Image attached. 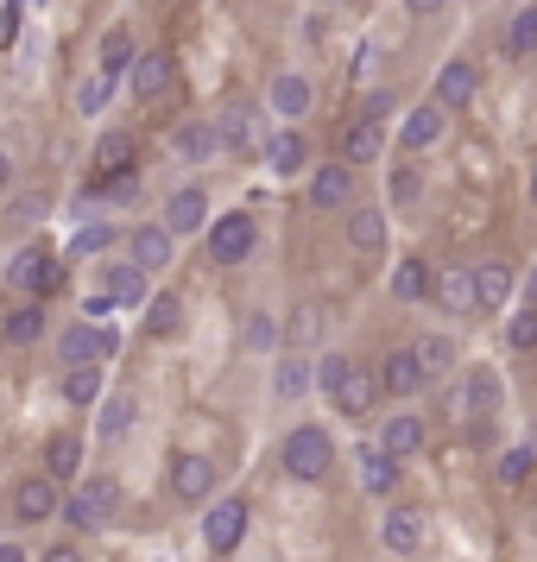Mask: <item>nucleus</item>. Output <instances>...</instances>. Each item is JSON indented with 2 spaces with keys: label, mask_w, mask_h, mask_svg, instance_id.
I'll return each mask as SVG.
<instances>
[{
  "label": "nucleus",
  "mask_w": 537,
  "mask_h": 562,
  "mask_svg": "<svg viewBox=\"0 0 537 562\" xmlns=\"http://www.w3.org/2000/svg\"><path fill=\"white\" fill-rule=\"evenodd\" d=\"M279 468L291 474V481H323L335 468V442L323 424H298V430L284 436V449H279Z\"/></svg>",
  "instance_id": "1"
},
{
  "label": "nucleus",
  "mask_w": 537,
  "mask_h": 562,
  "mask_svg": "<svg viewBox=\"0 0 537 562\" xmlns=\"http://www.w3.org/2000/svg\"><path fill=\"white\" fill-rule=\"evenodd\" d=\"M121 355V335L108 323H77V329L57 335V360L64 367H96V360H114Z\"/></svg>",
  "instance_id": "2"
},
{
  "label": "nucleus",
  "mask_w": 537,
  "mask_h": 562,
  "mask_svg": "<svg viewBox=\"0 0 537 562\" xmlns=\"http://www.w3.org/2000/svg\"><path fill=\"white\" fill-rule=\"evenodd\" d=\"M254 234H259V222L254 215H209V259L215 266H240V259L254 254Z\"/></svg>",
  "instance_id": "3"
},
{
  "label": "nucleus",
  "mask_w": 537,
  "mask_h": 562,
  "mask_svg": "<svg viewBox=\"0 0 537 562\" xmlns=\"http://www.w3.org/2000/svg\"><path fill=\"white\" fill-rule=\"evenodd\" d=\"M7 284H20L32 297H52L57 284H64V272H57V259L45 247H20V254L7 259Z\"/></svg>",
  "instance_id": "4"
},
{
  "label": "nucleus",
  "mask_w": 537,
  "mask_h": 562,
  "mask_svg": "<svg viewBox=\"0 0 537 562\" xmlns=\"http://www.w3.org/2000/svg\"><path fill=\"white\" fill-rule=\"evenodd\" d=\"M64 518L77 525V531H102L108 518H114V481H82L70 499H64Z\"/></svg>",
  "instance_id": "5"
},
{
  "label": "nucleus",
  "mask_w": 537,
  "mask_h": 562,
  "mask_svg": "<svg viewBox=\"0 0 537 562\" xmlns=\"http://www.w3.org/2000/svg\"><path fill=\"white\" fill-rule=\"evenodd\" d=\"M240 537H247V499H215L209 518H203V543L215 550V557H228Z\"/></svg>",
  "instance_id": "6"
},
{
  "label": "nucleus",
  "mask_w": 537,
  "mask_h": 562,
  "mask_svg": "<svg viewBox=\"0 0 537 562\" xmlns=\"http://www.w3.org/2000/svg\"><path fill=\"white\" fill-rule=\"evenodd\" d=\"M493 411H500V373L493 367H468V380H461V417L481 430Z\"/></svg>",
  "instance_id": "7"
},
{
  "label": "nucleus",
  "mask_w": 537,
  "mask_h": 562,
  "mask_svg": "<svg viewBox=\"0 0 537 562\" xmlns=\"http://www.w3.org/2000/svg\"><path fill=\"white\" fill-rule=\"evenodd\" d=\"M443 133H449V108L424 102V108H411V114H405V127H399V146H405V158H411V153H424V146H436Z\"/></svg>",
  "instance_id": "8"
},
{
  "label": "nucleus",
  "mask_w": 537,
  "mask_h": 562,
  "mask_svg": "<svg viewBox=\"0 0 537 562\" xmlns=\"http://www.w3.org/2000/svg\"><path fill=\"white\" fill-rule=\"evenodd\" d=\"M171 493L190 499V506H203L209 493H215V461L209 456H178L171 461Z\"/></svg>",
  "instance_id": "9"
},
{
  "label": "nucleus",
  "mask_w": 537,
  "mask_h": 562,
  "mask_svg": "<svg viewBox=\"0 0 537 562\" xmlns=\"http://www.w3.org/2000/svg\"><path fill=\"white\" fill-rule=\"evenodd\" d=\"M380 543L392 550V557H411V550L424 543V512L417 506H392L380 518Z\"/></svg>",
  "instance_id": "10"
},
{
  "label": "nucleus",
  "mask_w": 537,
  "mask_h": 562,
  "mask_svg": "<svg viewBox=\"0 0 537 562\" xmlns=\"http://www.w3.org/2000/svg\"><path fill=\"white\" fill-rule=\"evenodd\" d=\"M424 367H417V355L411 348H392V355L380 360V392H392V398H411V392H424Z\"/></svg>",
  "instance_id": "11"
},
{
  "label": "nucleus",
  "mask_w": 537,
  "mask_h": 562,
  "mask_svg": "<svg viewBox=\"0 0 537 562\" xmlns=\"http://www.w3.org/2000/svg\"><path fill=\"white\" fill-rule=\"evenodd\" d=\"M474 89H481V70L461 64V57H449V64L436 70V108H468L474 102Z\"/></svg>",
  "instance_id": "12"
},
{
  "label": "nucleus",
  "mask_w": 537,
  "mask_h": 562,
  "mask_svg": "<svg viewBox=\"0 0 537 562\" xmlns=\"http://www.w3.org/2000/svg\"><path fill=\"white\" fill-rule=\"evenodd\" d=\"M203 228H209V196L203 190H178L165 203V234L178 240V234H203Z\"/></svg>",
  "instance_id": "13"
},
{
  "label": "nucleus",
  "mask_w": 537,
  "mask_h": 562,
  "mask_svg": "<svg viewBox=\"0 0 537 562\" xmlns=\"http://www.w3.org/2000/svg\"><path fill=\"white\" fill-rule=\"evenodd\" d=\"M355 196V171L335 158V165H323V171H310V209H342Z\"/></svg>",
  "instance_id": "14"
},
{
  "label": "nucleus",
  "mask_w": 537,
  "mask_h": 562,
  "mask_svg": "<svg viewBox=\"0 0 537 562\" xmlns=\"http://www.w3.org/2000/svg\"><path fill=\"white\" fill-rule=\"evenodd\" d=\"M380 153H385L380 121H348V127H342V165H348V171H355V165H373Z\"/></svg>",
  "instance_id": "15"
},
{
  "label": "nucleus",
  "mask_w": 537,
  "mask_h": 562,
  "mask_svg": "<svg viewBox=\"0 0 537 562\" xmlns=\"http://www.w3.org/2000/svg\"><path fill=\"white\" fill-rule=\"evenodd\" d=\"M380 449H385L392 461L417 456V449H424V417H417V411H399V417H385V436H380Z\"/></svg>",
  "instance_id": "16"
},
{
  "label": "nucleus",
  "mask_w": 537,
  "mask_h": 562,
  "mask_svg": "<svg viewBox=\"0 0 537 562\" xmlns=\"http://www.w3.org/2000/svg\"><path fill=\"white\" fill-rule=\"evenodd\" d=\"M96 297H102L108 310L114 304H146V272H139V266H108V279H102V291H96Z\"/></svg>",
  "instance_id": "17"
},
{
  "label": "nucleus",
  "mask_w": 537,
  "mask_h": 562,
  "mask_svg": "<svg viewBox=\"0 0 537 562\" xmlns=\"http://www.w3.org/2000/svg\"><path fill=\"white\" fill-rule=\"evenodd\" d=\"M329 398H335V411H342V417H367V411H373V398H380V380L348 367V380L335 385Z\"/></svg>",
  "instance_id": "18"
},
{
  "label": "nucleus",
  "mask_w": 537,
  "mask_h": 562,
  "mask_svg": "<svg viewBox=\"0 0 537 562\" xmlns=\"http://www.w3.org/2000/svg\"><path fill=\"white\" fill-rule=\"evenodd\" d=\"M506 297H512V266H506V259H486V266H474V304L500 310Z\"/></svg>",
  "instance_id": "19"
},
{
  "label": "nucleus",
  "mask_w": 537,
  "mask_h": 562,
  "mask_svg": "<svg viewBox=\"0 0 537 562\" xmlns=\"http://www.w3.org/2000/svg\"><path fill=\"white\" fill-rule=\"evenodd\" d=\"M165 89H171V57H165V52L133 57V95H139V102H153V95H165Z\"/></svg>",
  "instance_id": "20"
},
{
  "label": "nucleus",
  "mask_w": 537,
  "mask_h": 562,
  "mask_svg": "<svg viewBox=\"0 0 537 562\" xmlns=\"http://www.w3.org/2000/svg\"><path fill=\"white\" fill-rule=\"evenodd\" d=\"M430 291H436V279H430L424 259H399V266H392V297H399V304H424Z\"/></svg>",
  "instance_id": "21"
},
{
  "label": "nucleus",
  "mask_w": 537,
  "mask_h": 562,
  "mask_svg": "<svg viewBox=\"0 0 537 562\" xmlns=\"http://www.w3.org/2000/svg\"><path fill=\"white\" fill-rule=\"evenodd\" d=\"M13 512H20L26 525L52 518V512H57V481H45V474H38V481H20V493H13Z\"/></svg>",
  "instance_id": "22"
},
{
  "label": "nucleus",
  "mask_w": 537,
  "mask_h": 562,
  "mask_svg": "<svg viewBox=\"0 0 537 562\" xmlns=\"http://www.w3.org/2000/svg\"><path fill=\"white\" fill-rule=\"evenodd\" d=\"M355 468H360V486H367V493H380V499L399 486V461L385 456V449H360Z\"/></svg>",
  "instance_id": "23"
},
{
  "label": "nucleus",
  "mask_w": 537,
  "mask_h": 562,
  "mask_svg": "<svg viewBox=\"0 0 537 562\" xmlns=\"http://www.w3.org/2000/svg\"><path fill=\"white\" fill-rule=\"evenodd\" d=\"M133 266H139V272H165V266H171V234L133 228Z\"/></svg>",
  "instance_id": "24"
},
{
  "label": "nucleus",
  "mask_w": 537,
  "mask_h": 562,
  "mask_svg": "<svg viewBox=\"0 0 537 562\" xmlns=\"http://www.w3.org/2000/svg\"><path fill=\"white\" fill-rule=\"evenodd\" d=\"M133 158H139V139H133V133H108L102 146H96V165H102L108 178H127Z\"/></svg>",
  "instance_id": "25"
},
{
  "label": "nucleus",
  "mask_w": 537,
  "mask_h": 562,
  "mask_svg": "<svg viewBox=\"0 0 537 562\" xmlns=\"http://www.w3.org/2000/svg\"><path fill=\"white\" fill-rule=\"evenodd\" d=\"M411 355L424 367V380H443V373L456 367V341H449V335H424V341H411Z\"/></svg>",
  "instance_id": "26"
},
{
  "label": "nucleus",
  "mask_w": 537,
  "mask_h": 562,
  "mask_svg": "<svg viewBox=\"0 0 537 562\" xmlns=\"http://www.w3.org/2000/svg\"><path fill=\"white\" fill-rule=\"evenodd\" d=\"M348 240H355L360 254H380L385 247V209H355V215H348Z\"/></svg>",
  "instance_id": "27"
},
{
  "label": "nucleus",
  "mask_w": 537,
  "mask_h": 562,
  "mask_svg": "<svg viewBox=\"0 0 537 562\" xmlns=\"http://www.w3.org/2000/svg\"><path fill=\"white\" fill-rule=\"evenodd\" d=\"M272 108H279L284 121H304V114H310V82L284 70V77L272 82Z\"/></svg>",
  "instance_id": "28"
},
{
  "label": "nucleus",
  "mask_w": 537,
  "mask_h": 562,
  "mask_svg": "<svg viewBox=\"0 0 537 562\" xmlns=\"http://www.w3.org/2000/svg\"><path fill=\"white\" fill-rule=\"evenodd\" d=\"M133 417H139V398H133V392H108V405H102V436H108V442H121V436L133 430Z\"/></svg>",
  "instance_id": "29"
},
{
  "label": "nucleus",
  "mask_w": 537,
  "mask_h": 562,
  "mask_svg": "<svg viewBox=\"0 0 537 562\" xmlns=\"http://www.w3.org/2000/svg\"><path fill=\"white\" fill-rule=\"evenodd\" d=\"M266 165H272L279 178L304 171V139H298V133H272V139H266Z\"/></svg>",
  "instance_id": "30"
},
{
  "label": "nucleus",
  "mask_w": 537,
  "mask_h": 562,
  "mask_svg": "<svg viewBox=\"0 0 537 562\" xmlns=\"http://www.w3.org/2000/svg\"><path fill=\"white\" fill-rule=\"evenodd\" d=\"M178 329H183V304L171 297V291H165V297H153V304H146V335H153V341H165V335H178Z\"/></svg>",
  "instance_id": "31"
},
{
  "label": "nucleus",
  "mask_w": 537,
  "mask_h": 562,
  "mask_svg": "<svg viewBox=\"0 0 537 562\" xmlns=\"http://www.w3.org/2000/svg\"><path fill=\"white\" fill-rule=\"evenodd\" d=\"M45 468H52V481H70L82 468V442L77 436H52V442H45Z\"/></svg>",
  "instance_id": "32"
},
{
  "label": "nucleus",
  "mask_w": 537,
  "mask_h": 562,
  "mask_svg": "<svg viewBox=\"0 0 537 562\" xmlns=\"http://www.w3.org/2000/svg\"><path fill=\"white\" fill-rule=\"evenodd\" d=\"M215 146H254V108L234 102L228 114H222V127H215Z\"/></svg>",
  "instance_id": "33"
},
{
  "label": "nucleus",
  "mask_w": 537,
  "mask_h": 562,
  "mask_svg": "<svg viewBox=\"0 0 537 562\" xmlns=\"http://www.w3.org/2000/svg\"><path fill=\"white\" fill-rule=\"evenodd\" d=\"M64 398L70 405H96L102 398V367H70L64 373Z\"/></svg>",
  "instance_id": "34"
},
{
  "label": "nucleus",
  "mask_w": 537,
  "mask_h": 562,
  "mask_svg": "<svg viewBox=\"0 0 537 562\" xmlns=\"http://www.w3.org/2000/svg\"><path fill=\"white\" fill-rule=\"evenodd\" d=\"M38 335H45V310H38V304H26V310H13V316H7V341H13V348H32Z\"/></svg>",
  "instance_id": "35"
},
{
  "label": "nucleus",
  "mask_w": 537,
  "mask_h": 562,
  "mask_svg": "<svg viewBox=\"0 0 537 562\" xmlns=\"http://www.w3.org/2000/svg\"><path fill=\"white\" fill-rule=\"evenodd\" d=\"M537 52V7H525L506 26V57H532Z\"/></svg>",
  "instance_id": "36"
},
{
  "label": "nucleus",
  "mask_w": 537,
  "mask_h": 562,
  "mask_svg": "<svg viewBox=\"0 0 537 562\" xmlns=\"http://www.w3.org/2000/svg\"><path fill=\"white\" fill-rule=\"evenodd\" d=\"M436 297L456 310V316H461V310H481V304H474V272H449V279L436 284Z\"/></svg>",
  "instance_id": "37"
},
{
  "label": "nucleus",
  "mask_w": 537,
  "mask_h": 562,
  "mask_svg": "<svg viewBox=\"0 0 537 562\" xmlns=\"http://www.w3.org/2000/svg\"><path fill=\"white\" fill-rule=\"evenodd\" d=\"M240 341H247L254 355H272V348H279V323H272L266 310H254V316H247V329H240Z\"/></svg>",
  "instance_id": "38"
},
{
  "label": "nucleus",
  "mask_w": 537,
  "mask_h": 562,
  "mask_svg": "<svg viewBox=\"0 0 537 562\" xmlns=\"http://www.w3.org/2000/svg\"><path fill=\"white\" fill-rule=\"evenodd\" d=\"M127 64H133V38H127V32H108V38H102V77L114 82Z\"/></svg>",
  "instance_id": "39"
},
{
  "label": "nucleus",
  "mask_w": 537,
  "mask_h": 562,
  "mask_svg": "<svg viewBox=\"0 0 537 562\" xmlns=\"http://www.w3.org/2000/svg\"><path fill=\"white\" fill-rule=\"evenodd\" d=\"M500 481H506V486H532L537 481V456H532V449H512V456H500Z\"/></svg>",
  "instance_id": "40"
},
{
  "label": "nucleus",
  "mask_w": 537,
  "mask_h": 562,
  "mask_svg": "<svg viewBox=\"0 0 537 562\" xmlns=\"http://www.w3.org/2000/svg\"><path fill=\"white\" fill-rule=\"evenodd\" d=\"M506 348H512V355L537 348V310H512V323H506Z\"/></svg>",
  "instance_id": "41"
},
{
  "label": "nucleus",
  "mask_w": 537,
  "mask_h": 562,
  "mask_svg": "<svg viewBox=\"0 0 537 562\" xmlns=\"http://www.w3.org/2000/svg\"><path fill=\"white\" fill-rule=\"evenodd\" d=\"M310 380H316V373H310L304 360H284V367H279V392H284V398H298V392H310Z\"/></svg>",
  "instance_id": "42"
},
{
  "label": "nucleus",
  "mask_w": 537,
  "mask_h": 562,
  "mask_svg": "<svg viewBox=\"0 0 537 562\" xmlns=\"http://www.w3.org/2000/svg\"><path fill=\"white\" fill-rule=\"evenodd\" d=\"M316 335H323V310H316V304H304L298 316H291V341H304V348H310Z\"/></svg>",
  "instance_id": "43"
},
{
  "label": "nucleus",
  "mask_w": 537,
  "mask_h": 562,
  "mask_svg": "<svg viewBox=\"0 0 537 562\" xmlns=\"http://www.w3.org/2000/svg\"><path fill=\"white\" fill-rule=\"evenodd\" d=\"M348 367H355L348 355H323V360H316V385H323V392H335V385L348 380Z\"/></svg>",
  "instance_id": "44"
},
{
  "label": "nucleus",
  "mask_w": 537,
  "mask_h": 562,
  "mask_svg": "<svg viewBox=\"0 0 537 562\" xmlns=\"http://www.w3.org/2000/svg\"><path fill=\"white\" fill-rule=\"evenodd\" d=\"M108 95H114V82H108V77H96V82H82L77 108H82V114H102V108H108Z\"/></svg>",
  "instance_id": "45"
},
{
  "label": "nucleus",
  "mask_w": 537,
  "mask_h": 562,
  "mask_svg": "<svg viewBox=\"0 0 537 562\" xmlns=\"http://www.w3.org/2000/svg\"><path fill=\"white\" fill-rule=\"evenodd\" d=\"M20 20H26V0H7V7H0V52L20 38Z\"/></svg>",
  "instance_id": "46"
},
{
  "label": "nucleus",
  "mask_w": 537,
  "mask_h": 562,
  "mask_svg": "<svg viewBox=\"0 0 537 562\" xmlns=\"http://www.w3.org/2000/svg\"><path fill=\"white\" fill-rule=\"evenodd\" d=\"M417 190H424V178H417L411 165H405V171H392V203H399V209L417 203Z\"/></svg>",
  "instance_id": "47"
},
{
  "label": "nucleus",
  "mask_w": 537,
  "mask_h": 562,
  "mask_svg": "<svg viewBox=\"0 0 537 562\" xmlns=\"http://www.w3.org/2000/svg\"><path fill=\"white\" fill-rule=\"evenodd\" d=\"M102 196L108 203H133V196H139V178H133V171L127 178H102Z\"/></svg>",
  "instance_id": "48"
},
{
  "label": "nucleus",
  "mask_w": 537,
  "mask_h": 562,
  "mask_svg": "<svg viewBox=\"0 0 537 562\" xmlns=\"http://www.w3.org/2000/svg\"><path fill=\"white\" fill-rule=\"evenodd\" d=\"M183 153L209 158V153H215V127H190V133H183Z\"/></svg>",
  "instance_id": "49"
},
{
  "label": "nucleus",
  "mask_w": 537,
  "mask_h": 562,
  "mask_svg": "<svg viewBox=\"0 0 537 562\" xmlns=\"http://www.w3.org/2000/svg\"><path fill=\"white\" fill-rule=\"evenodd\" d=\"M102 240H108V228H82V234H77V254H96Z\"/></svg>",
  "instance_id": "50"
},
{
  "label": "nucleus",
  "mask_w": 537,
  "mask_h": 562,
  "mask_svg": "<svg viewBox=\"0 0 537 562\" xmlns=\"http://www.w3.org/2000/svg\"><path fill=\"white\" fill-rule=\"evenodd\" d=\"M411 20H430V13H443V0H405Z\"/></svg>",
  "instance_id": "51"
},
{
  "label": "nucleus",
  "mask_w": 537,
  "mask_h": 562,
  "mask_svg": "<svg viewBox=\"0 0 537 562\" xmlns=\"http://www.w3.org/2000/svg\"><path fill=\"white\" fill-rule=\"evenodd\" d=\"M0 562H26V550L20 543H0Z\"/></svg>",
  "instance_id": "52"
},
{
  "label": "nucleus",
  "mask_w": 537,
  "mask_h": 562,
  "mask_svg": "<svg viewBox=\"0 0 537 562\" xmlns=\"http://www.w3.org/2000/svg\"><path fill=\"white\" fill-rule=\"evenodd\" d=\"M45 562H82V557H77V550H70V543H64V550H52V557H45Z\"/></svg>",
  "instance_id": "53"
},
{
  "label": "nucleus",
  "mask_w": 537,
  "mask_h": 562,
  "mask_svg": "<svg viewBox=\"0 0 537 562\" xmlns=\"http://www.w3.org/2000/svg\"><path fill=\"white\" fill-rule=\"evenodd\" d=\"M7 183H13V158L0 153V190H7Z\"/></svg>",
  "instance_id": "54"
},
{
  "label": "nucleus",
  "mask_w": 537,
  "mask_h": 562,
  "mask_svg": "<svg viewBox=\"0 0 537 562\" xmlns=\"http://www.w3.org/2000/svg\"><path fill=\"white\" fill-rule=\"evenodd\" d=\"M525 284H532V310H537V272H532V279H525Z\"/></svg>",
  "instance_id": "55"
},
{
  "label": "nucleus",
  "mask_w": 537,
  "mask_h": 562,
  "mask_svg": "<svg viewBox=\"0 0 537 562\" xmlns=\"http://www.w3.org/2000/svg\"><path fill=\"white\" fill-rule=\"evenodd\" d=\"M532 203H537V171H532Z\"/></svg>",
  "instance_id": "56"
}]
</instances>
